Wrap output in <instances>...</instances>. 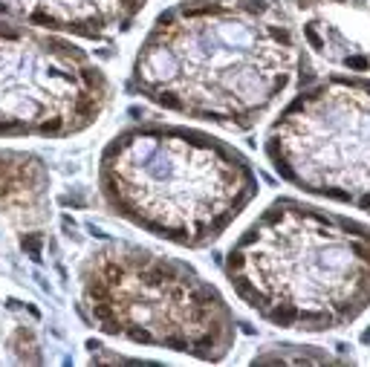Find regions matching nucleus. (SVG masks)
I'll return each instance as SVG.
<instances>
[{
	"label": "nucleus",
	"mask_w": 370,
	"mask_h": 367,
	"mask_svg": "<svg viewBox=\"0 0 370 367\" xmlns=\"http://www.w3.org/2000/svg\"><path fill=\"white\" fill-rule=\"evenodd\" d=\"M263 0L182 3L156 20L136 61L148 99L177 113L240 130L289 84L292 35L278 23H258Z\"/></svg>",
	"instance_id": "f257e3e1"
},
{
	"label": "nucleus",
	"mask_w": 370,
	"mask_h": 367,
	"mask_svg": "<svg viewBox=\"0 0 370 367\" xmlns=\"http://www.w3.org/2000/svg\"><path fill=\"white\" fill-rule=\"evenodd\" d=\"M359 206H361V208H370V191H367V194H364V197L359 200Z\"/></svg>",
	"instance_id": "9d476101"
},
{
	"label": "nucleus",
	"mask_w": 370,
	"mask_h": 367,
	"mask_svg": "<svg viewBox=\"0 0 370 367\" xmlns=\"http://www.w3.org/2000/svg\"><path fill=\"white\" fill-rule=\"evenodd\" d=\"M49 177L41 159L18 151H0V211L15 225L44 220Z\"/></svg>",
	"instance_id": "423d86ee"
},
{
	"label": "nucleus",
	"mask_w": 370,
	"mask_h": 367,
	"mask_svg": "<svg viewBox=\"0 0 370 367\" xmlns=\"http://www.w3.org/2000/svg\"><path fill=\"white\" fill-rule=\"evenodd\" d=\"M304 35H307V41L312 44V49H324V41L318 38V32L312 26H304Z\"/></svg>",
	"instance_id": "1a4fd4ad"
},
{
	"label": "nucleus",
	"mask_w": 370,
	"mask_h": 367,
	"mask_svg": "<svg viewBox=\"0 0 370 367\" xmlns=\"http://www.w3.org/2000/svg\"><path fill=\"white\" fill-rule=\"evenodd\" d=\"M107 81L78 46L0 20V136H70L90 127Z\"/></svg>",
	"instance_id": "20e7f679"
},
{
	"label": "nucleus",
	"mask_w": 370,
	"mask_h": 367,
	"mask_svg": "<svg viewBox=\"0 0 370 367\" xmlns=\"http://www.w3.org/2000/svg\"><path fill=\"white\" fill-rule=\"evenodd\" d=\"M101 191L130 223L182 246L220 237L258 182L214 139L185 130H130L101 156Z\"/></svg>",
	"instance_id": "f03ea898"
},
{
	"label": "nucleus",
	"mask_w": 370,
	"mask_h": 367,
	"mask_svg": "<svg viewBox=\"0 0 370 367\" xmlns=\"http://www.w3.org/2000/svg\"><path fill=\"white\" fill-rule=\"evenodd\" d=\"M20 246H23V251H29L32 260H41V237L38 234H23L20 237Z\"/></svg>",
	"instance_id": "0eeeda50"
},
{
	"label": "nucleus",
	"mask_w": 370,
	"mask_h": 367,
	"mask_svg": "<svg viewBox=\"0 0 370 367\" xmlns=\"http://www.w3.org/2000/svg\"><path fill=\"white\" fill-rule=\"evenodd\" d=\"M142 6L145 0H0V15L81 38H101L107 29H127Z\"/></svg>",
	"instance_id": "39448f33"
},
{
	"label": "nucleus",
	"mask_w": 370,
	"mask_h": 367,
	"mask_svg": "<svg viewBox=\"0 0 370 367\" xmlns=\"http://www.w3.org/2000/svg\"><path fill=\"white\" fill-rule=\"evenodd\" d=\"M84 304L110 335L217 358L232 347L235 324L223 298L182 263L133 246H110L81 269Z\"/></svg>",
	"instance_id": "7ed1b4c3"
},
{
	"label": "nucleus",
	"mask_w": 370,
	"mask_h": 367,
	"mask_svg": "<svg viewBox=\"0 0 370 367\" xmlns=\"http://www.w3.org/2000/svg\"><path fill=\"white\" fill-rule=\"evenodd\" d=\"M301 6H312V0H301Z\"/></svg>",
	"instance_id": "9b49d317"
},
{
	"label": "nucleus",
	"mask_w": 370,
	"mask_h": 367,
	"mask_svg": "<svg viewBox=\"0 0 370 367\" xmlns=\"http://www.w3.org/2000/svg\"><path fill=\"white\" fill-rule=\"evenodd\" d=\"M344 64H347L350 70H359V72H364L370 67V61H367V58H361V55H353V58H347Z\"/></svg>",
	"instance_id": "6e6552de"
}]
</instances>
